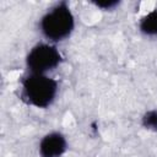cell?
<instances>
[{
  "label": "cell",
  "mask_w": 157,
  "mask_h": 157,
  "mask_svg": "<svg viewBox=\"0 0 157 157\" xmlns=\"http://www.w3.org/2000/svg\"><path fill=\"white\" fill-rule=\"evenodd\" d=\"M22 98L38 108L50 105L58 91L56 81L43 74H31L22 81Z\"/></svg>",
  "instance_id": "1"
},
{
  "label": "cell",
  "mask_w": 157,
  "mask_h": 157,
  "mask_svg": "<svg viewBox=\"0 0 157 157\" xmlns=\"http://www.w3.org/2000/svg\"><path fill=\"white\" fill-rule=\"evenodd\" d=\"M40 29L44 37L53 42L63 40L70 36L74 29V16L66 2L55 5L42 17Z\"/></svg>",
  "instance_id": "2"
},
{
  "label": "cell",
  "mask_w": 157,
  "mask_h": 157,
  "mask_svg": "<svg viewBox=\"0 0 157 157\" xmlns=\"http://www.w3.org/2000/svg\"><path fill=\"white\" fill-rule=\"evenodd\" d=\"M61 61V55L54 45L37 44L26 58V64L31 74H43L53 70Z\"/></svg>",
  "instance_id": "3"
},
{
  "label": "cell",
  "mask_w": 157,
  "mask_h": 157,
  "mask_svg": "<svg viewBox=\"0 0 157 157\" xmlns=\"http://www.w3.org/2000/svg\"><path fill=\"white\" fill-rule=\"evenodd\" d=\"M65 150L66 140L60 132L45 135L39 144V153L42 157H61Z\"/></svg>",
  "instance_id": "4"
},
{
  "label": "cell",
  "mask_w": 157,
  "mask_h": 157,
  "mask_svg": "<svg viewBox=\"0 0 157 157\" xmlns=\"http://www.w3.org/2000/svg\"><path fill=\"white\" fill-rule=\"evenodd\" d=\"M140 29L147 36H157V10H153L142 17Z\"/></svg>",
  "instance_id": "5"
},
{
  "label": "cell",
  "mask_w": 157,
  "mask_h": 157,
  "mask_svg": "<svg viewBox=\"0 0 157 157\" xmlns=\"http://www.w3.org/2000/svg\"><path fill=\"white\" fill-rule=\"evenodd\" d=\"M142 125L146 129L157 131V110H148L142 118Z\"/></svg>",
  "instance_id": "6"
},
{
  "label": "cell",
  "mask_w": 157,
  "mask_h": 157,
  "mask_svg": "<svg viewBox=\"0 0 157 157\" xmlns=\"http://www.w3.org/2000/svg\"><path fill=\"white\" fill-rule=\"evenodd\" d=\"M98 7H103V9H112L114 7L118 1H98V2H94Z\"/></svg>",
  "instance_id": "7"
}]
</instances>
